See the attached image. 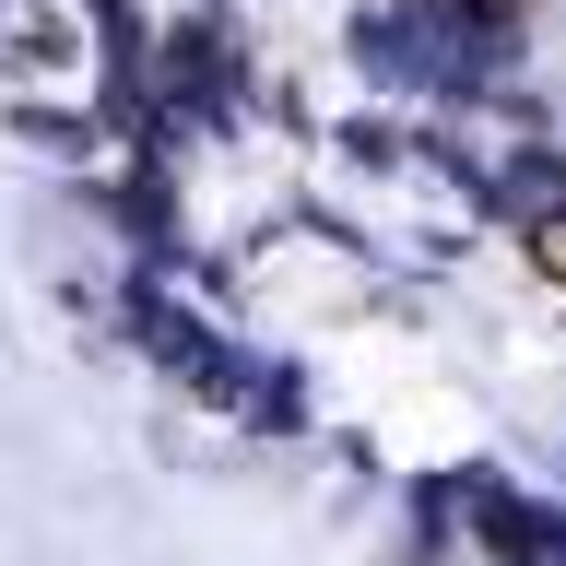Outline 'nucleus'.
<instances>
[{
	"instance_id": "f257e3e1",
	"label": "nucleus",
	"mask_w": 566,
	"mask_h": 566,
	"mask_svg": "<svg viewBox=\"0 0 566 566\" xmlns=\"http://www.w3.org/2000/svg\"><path fill=\"white\" fill-rule=\"evenodd\" d=\"M520 248H531V260H543V272L566 283V201H531V212H520Z\"/></svg>"
}]
</instances>
